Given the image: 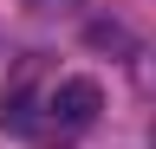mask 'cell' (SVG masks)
<instances>
[{
  "label": "cell",
  "mask_w": 156,
  "mask_h": 149,
  "mask_svg": "<svg viewBox=\"0 0 156 149\" xmlns=\"http://www.w3.org/2000/svg\"><path fill=\"white\" fill-rule=\"evenodd\" d=\"M0 123H7V130H13V136H33V97H26V84H20V91H13V97H7V104H0Z\"/></svg>",
  "instance_id": "7a4b0ae2"
},
{
  "label": "cell",
  "mask_w": 156,
  "mask_h": 149,
  "mask_svg": "<svg viewBox=\"0 0 156 149\" xmlns=\"http://www.w3.org/2000/svg\"><path fill=\"white\" fill-rule=\"evenodd\" d=\"M46 110H52L58 130H85V123H98V110H104V91H98V78H58Z\"/></svg>",
  "instance_id": "6da1fadb"
},
{
  "label": "cell",
  "mask_w": 156,
  "mask_h": 149,
  "mask_svg": "<svg viewBox=\"0 0 156 149\" xmlns=\"http://www.w3.org/2000/svg\"><path fill=\"white\" fill-rule=\"evenodd\" d=\"M33 7H39V13H78L85 0H33Z\"/></svg>",
  "instance_id": "3957f363"
}]
</instances>
